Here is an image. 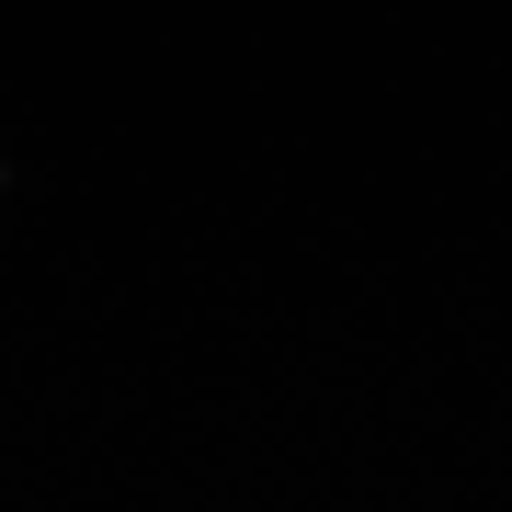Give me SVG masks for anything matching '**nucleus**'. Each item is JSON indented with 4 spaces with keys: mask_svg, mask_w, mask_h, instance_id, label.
I'll return each instance as SVG.
<instances>
[]
</instances>
